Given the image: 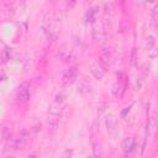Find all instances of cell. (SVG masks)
<instances>
[{
  "label": "cell",
  "instance_id": "cell-3",
  "mask_svg": "<svg viewBox=\"0 0 158 158\" xmlns=\"http://www.w3.org/2000/svg\"><path fill=\"white\" fill-rule=\"evenodd\" d=\"M77 77H78V69H77V67H70V68H68V69L63 73V77H62V83H63V85H70V84H73V83L75 81Z\"/></svg>",
  "mask_w": 158,
  "mask_h": 158
},
{
  "label": "cell",
  "instance_id": "cell-7",
  "mask_svg": "<svg viewBox=\"0 0 158 158\" xmlns=\"http://www.w3.org/2000/svg\"><path fill=\"white\" fill-rule=\"evenodd\" d=\"M91 73L94 74V77L95 78H101L102 75H104V69H102V67L96 62V63H94L93 65H91Z\"/></svg>",
  "mask_w": 158,
  "mask_h": 158
},
{
  "label": "cell",
  "instance_id": "cell-11",
  "mask_svg": "<svg viewBox=\"0 0 158 158\" xmlns=\"http://www.w3.org/2000/svg\"><path fill=\"white\" fill-rule=\"evenodd\" d=\"M151 26H152V30H153V31L157 30V11H156V9H154L153 15H152V22H151Z\"/></svg>",
  "mask_w": 158,
  "mask_h": 158
},
{
  "label": "cell",
  "instance_id": "cell-10",
  "mask_svg": "<svg viewBox=\"0 0 158 158\" xmlns=\"http://www.w3.org/2000/svg\"><path fill=\"white\" fill-rule=\"evenodd\" d=\"M98 9H99V7H91V9L86 12V21H93L94 15L98 12Z\"/></svg>",
  "mask_w": 158,
  "mask_h": 158
},
{
  "label": "cell",
  "instance_id": "cell-12",
  "mask_svg": "<svg viewBox=\"0 0 158 158\" xmlns=\"http://www.w3.org/2000/svg\"><path fill=\"white\" fill-rule=\"evenodd\" d=\"M5 158H17V157H15V156H7V157H5Z\"/></svg>",
  "mask_w": 158,
  "mask_h": 158
},
{
  "label": "cell",
  "instance_id": "cell-5",
  "mask_svg": "<svg viewBox=\"0 0 158 158\" xmlns=\"http://www.w3.org/2000/svg\"><path fill=\"white\" fill-rule=\"evenodd\" d=\"M122 151L126 154H131L136 149V139L133 137H127L122 141Z\"/></svg>",
  "mask_w": 158,
  "mask_h": 158
},
{
  "label": "cell",
  "instance_id": "cell-2",
  "mask_svg": "<svg viewBox=\"0 0 158 158\" xmlns=\"http://www.w3.org/2000/svg\"><path fill=\"white\" fill-rule=\"evenodd\" d=\"M105 125H106V128H107V132L109 135L112 137V138H116L118 135H120V130H118V123H117V118L109 114L105 118Z\"/></svg>",
  "mask_w": 158,
  "mask_h": 158
},
{
  "label": "cell",
  "instance_id": "cell-9",
  "mask_svg": "<svg viewBox=\"0 0 158 158\" xmlns=\"http://www.w3.org/2000/svg\"><path fill=\"white\" fill-rule=\"evenodd\" d=\"M93 154H94V158H102V148L99 142L93 143Z\"/></svg>",
  "mask_w": 158,
  "mask_h": 158
},
{
  "label": "cell",
  "instance_id": "cell-1",
  "mask_svg": "<svg viewBox=\"0 0 158 158\" xmlns=\"http://www.w3.org/2000/svg\"><path fill=\"white\" fill-rule=\"evenodd\" d=\"M43 30L48 38H51V40L57 38V36L60 32V23H59L58 19L54 16H49V19L46 20L43 23Z\"/></svg>",
  "mask_w": 158,
  "mask_h": 158
},
{
  "label": "cell",
  "instance_id": "cell-6",
  "mask_svg": "<svg viewBox=\"0 0 158 158\" xmlns=\"http://www.w3.org/2000/svg\"><path fill=\"white\" fill-rule=\"evenodd\" d=\"M63 102H64V95H63V93L57 94V96H56V99H54V101L52 104V110H51L52 114H54L57 110H60L59 107H62Z\"/></svg>",
  "mask_w": 158,
  "mask_h": 158
},
{
  "label": "cell",
  "instance_id": "cell-8",
  "mask_svg": "<svg viewBox=\"0 0 158 158\" xmlns=\"http://www.w3.org/2000/svg\"><path fill=\"white\" fill-rule=\"evenodd\" d=\"M147 48H148V56L154 57L156 56V42H154V38L153 37H148Z\"/></svg>",
  "mask_w": 158,
  "mask_h": 158
},
{
  "label": "cell",
  "instance_id": "cell-4",
  "mask_svg": "<svg viewBox=\"0 0 158 158\" xmlns=\"http://www.w3.org/2000/svg\"><path fill=\"white\" fill-rule=\"evenodd\" d=\"M17 99L20 102H26L30 99V85L27 83H22L17 89Z\"/></svg>",
  "mask_w": 158,
  "mask_h": 158
}]
</instances>
